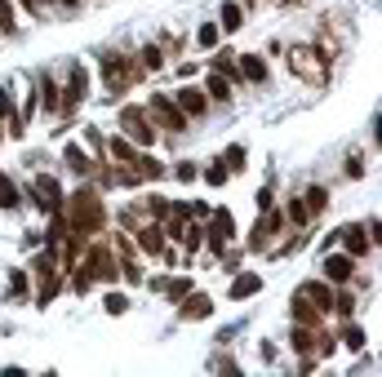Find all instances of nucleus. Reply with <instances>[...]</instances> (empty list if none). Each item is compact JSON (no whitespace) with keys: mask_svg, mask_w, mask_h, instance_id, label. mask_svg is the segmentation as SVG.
Returning <instances> with one entry per match:
<instances>
[{"mask_svg":"<svg viewBox=\"0 0 382 377\" xmlns=\"http://www.w3.org/2000/svg\"><path fill=\"white\" fill-rule=\"evenodd\" d=\"M174 102H178V111H183V116H205V107H209V98L200 89H191V84H183V89L174 93Z\"/></svg>","mask_w":382,"mask_h":377,"instance_id":"9b49d317","label":"nucleus"},{"mask_svg":"<svg viewBox=\"0 0 382 377\" xmlns=\"http://www.w3.org/2000/svg\"><path fill=\"white\" fill-rule=\"evenodd\" d=\"M342 342H347L351 351H360L365 346V328L360 324H347V328H342Z\"/></svg>","mask_w":382,"mask_h":377,"instance_id":"c756f323","label":"nucleus"},{"mask_svg":"<svg viewBox=\"0 0 382 377\" xmlns=\"http://www.w3.org/2000/svg\"><path fill=\"white\" fill-rule=\"evenodd\" d=\"M85 89H89V71H85V67H71V80H67V89H63L67 98L58 102V111H71V107L85 98Z\"/></svg>","mask_w":382,"mask_h":377,"instance_id":"1a4fd4ad","label":"nucleus"},{"mask_svg":"<svg viewBox=\"0 0 382 377\" xmlns=\"http://www.w3.org/2000/svg\"><path fill=\"white\" fill-rule=\"evenodd\" d=\"M174 174H178V178H183V182H196V174H200V169H196V164H191V160H178V169H174Z\"/></svg>","mask_w":382,"mask_h":377,"instance_id":"f704fd0d","label":"nucleus"},{"mask_svg":"<svg viewBox=\"0 0 382 377\" xmlns=\"http://www.w3.org/2000/svg\"><path fill=\"white\" fill-rule=\"evenodd\" d=\"M138 249L142 253H165V226L156 222V217L138 226Z\"/></svg>","mask_w":382,"mask_h":377,"instance_id":"ddd939ff","label":"nucleus"},{"mask_svg":"<svg viewBox=\"0 0 382 377\" xmlns=\"http://www.w3.org/2000/svg\"><path fill=\"white\" fill-rule=\"evenodd\" d=\"M262 288V275L258 271H245V275H236L231 279V302H245V298H254Z\"/></svg>","mask_w":382,"mask_h":377,"instance_id":"f3484780","label":"nucleus"},{"mask_svg":"<svg viewBox=\"0 0 382 377\" xmlns=\"http://www.w3.org/2000/svg\"><path fill=\"white\" fill-rule=\"evenodd\" d=\"M347 174H351V178L365 174V160H360V155H351V160H347Z\"/></svg>","mask_w":382,"mask_h":377,"instance_id":"e433bc0d","label":"nucleus"},{"mask_svg":"<svg viewBox=\"0 0 382 377\" xmlns=\"http://www.w3.org/2000/svg\"><path fill=\"white\" fill-rule=\"evenodd\" d=\"M147 116L156 120L160 129H169V133H183V129H187V116L178 111V102L169 98V93H156V98L147 102Z\"/></svg>","mask_w":382,"mask_h":377,"instance_id":"20e7f679","label":"nucleus"},{"mask_svg":"<svg viewBox=\"0 0 382 377\" xmlns=\"http://www.w3.org/2000/svg\"><path fill=\"white\" fill-rule=\"evenodd\" d=\"M160 63H165L160 49H156V45H147V49H142V67H156V71H160Z\"/></svg>","mask_w":382,"mask_h":377,"instance_id":"473e14b6","label":"nucleus"},{"mask_svg":"<svg viewBox=\"0 0 382 377\" xmlns=\"http://www.w3.org/2000/svg\"><path fill=\"white\" fill-rule=\"evenodd\" d=\"M0 209H18V182L0 169Z\"/></svg>","mask_w":382,"mask_h":377,"instance_id":"b1692460","label":"nucleus"},{"mask_svg":"<svg viewBox=\"0 0 382 377\" xmlns=\"http://www.w3.org/2000/svg\"><path fill=\"white\" fill-rule=\"evenodd\" d=\"M151 288L156 293H165L169 302H183L191 293V275H174V279H151Z\"/></svg>","mask_w":382,"mask_h":377,"instance_id":"4468645a","label":"nucleus"},{"mask_svg":"<svg viewBox=\"0 0 382 377\" xmlns=\"http://www.w3.org/2000/svg\"><path fill=\"white\" fill-rule=\"evenodd\" d=\"M320 271H325V279H329V284H347V279H351V271H356V262H351V258H342V253H329Z\"/></svg>","mask_w":382,"mask_h":377,"instance_id":"f8f14e48","label":"nucleus"},{"mask_svg":"<svg viewBox=\"0 0 382 377\" xmlns=\"http://www.w3.org/2000/svg\"><path fill=\"white\" fill-rule=\"evenodd\" d=\"M138 80V67H129L125 63V58H107V89H112V93H121V89H129V84H134Z\"/></svg>","mask_w":382,"mask_h":377,"instance_id":"423d86ee","label":"nucleus"},{"mask_svg":"<svg viewBox=\"0 0 382 377\" xmlns=\"http://www.w3.org/2000/svg\"><path fill=\"white\" fill-rule=\"evenodd\" d=\"M209 98L213 102H227V98H231V80H227V76H218V71H213V76H209Z\"/></svg>","mask_w":382,"mask_h":377,"instance_id":"393cba45","label":"nucleus"},{"mask_svg":"<svg viewBox=\"0 0 382 377\" xmlns=\"http://www.w3.org/2000/svg\"><path fill=\"white\" fill-rule=\"evenodd\" d=\"M0 31H14V9H9V0H0Z\"/></svg>","mask_w":382,"mask_h":377,"instance_id":"72a5a7b5","label":"nucleus"},{"mask_svg":"<svg viewBox=\"0 0 382 377\" xmlns=\"http://www.w3.org/2000/svg\"><path fill=\"white\" fill-rule=\"evenodd\" d=\"M298 293L312 302V307H320V311H333V284H329V279H307Z\"/></svg>","mask_w":382,"mask_h":377,"instance_id":"9d476101","label":"nucleus"},{"mask_svg":"<svg viewBox=\"0 0 382 377\" xmlns=\"http://www.w3.org/2000/svg\"><path fill=\"white\" fill-rule=\"evenodd\" d=\"M262 213H267V217H258L254 240H249V249H254V253H262V249H267V245H271V236H276V231H280V222H284V217H280V213H271V209H262Z\"/></svg>","mask_w":382,"mask_h":377,"instance_id":"6e6552de","label":"nucleus"},{"mask_svg":"<svg viewBox=\"0 0 382 377\" xmlns=\"http://www.w3.org/2000/svg\"><path fill=\"white\" fill-rule=\"evenodd\" d=\"M58 213H63L67 231H76V236H93V231H102V222H107V209H102L98 191H89V187H80L76 196H67L58 204Z\"/></svg>","mask_w":382,"mask_h":377,"instance_id":"f257e3e1","label":"nucleus"},{"mask_svg":"<svg viewBox=\"0 0 382 377\" xmlns=\"http://www.w3.org/2000/svg\"><path fill=\"white\" fill-rule=\"evenodd\" d=\"M218 160L227 164V174H240V169H245V147H227Z\"/></svg>","mask_w":382,"mask_h":377,"instance_id":"bb28decb","label":"nucleus"},{"mask_svg":"<svg viewBox=\"0 0 382 377\" xmlns=\"http://www.w3.org/2000/svg\"><path fill=\"white\" fill-rule=\"evenodd\" d=\"M40 93H45V116H54V111H58V84H54L49 76H45V89H40Z\"/></svg>","mask_w":382,"mask_h":377,"instance_id":"7c9ffc66","label":"nucleus"},{"mask_svg":"<svg viewBox=\"0 0 382 377\" xmlns=\"http://www.w3.org/2000/svg\"><path fill=\"white\" fill-rule=\"evenodd\" d=\"M85 271H93L98 279H116V275H121V266H116V258H112L107 249H93V258H89Z\"/></svg>","mask_w":382,"mask_h":377,"instance_id":"dca6fc26","label":"nucleus"},{"mask_svg":"<svg viewBox=\"0 0 382 377\" xmlns=\"http://www.w3.org/2000/svg\"><path fill=\"white\" fill-rule=\"evenodd\" d=\"M245 27V9L236 5V0H227L222 5V22H218V31H240Z\"/></svg>","mask_w":382,"mask_h":377,"instance_id":"5701e85b","label":"nucleus"},{"mask_svg":"<svg viewBox=\"0 0 382 377\" xmlns=\"http://www.w3.org/2000/svg\"><path fill=\"white\" fill-rule=\"evenodd\" d=\"M320 315H325V311H320V307H312V302H307L303 293H293V320H298V324L316 328V324H320Z\"/></svg>","mask_w":382,"mask_h":377,"instance_id":"412c9836","label":"nucleus"},{"mask_svg":"<svg viewBox=\"0 0 382 377\" xmlns=\"http://www.w3.org/2000/svg\"><path fill=\"white\" fill-rule=\"evenodd\" d=\"M205 178L213 182V187H222V182H227V164L218 160V164H213V169H209V174H205Z\"/></svg>","mask_w":382,"mask_h":377,"instance_id":"c9c22d12","label":"nucleus"},{"mask_svg":"<svg viewBox=\"0 0 382 377\" xmlns=\"http://www.w3.org/2000/svg\"><path fill=\"white\" fill-rule=\"evenodd\" d=\"M209 217H213L209 231H205V236H209V249H213V253H227V245H231V236H236V217L227 213V209L209 213Z\"/></svg>","mask_w":382,"mask_h":377,"instance_id":"39448f33","label":"nucleus"},{"mask_svg":"<svg viewBox=\"0 0 382 377\" xmlns=\"http://www.w3.org/2000/svg\"><path fill=\"white\" fill-rule=\"evenodd\" d=\"M63 160L71 164V169H76V174H93V155L85 151V147H76V142H67V147H63Z\"/></svg>","mask_w":382,"mask_h":377,"instance_id":"6ab92c4d","label":"nucleus"},{"mask_svg":"<svg viewBox=\"0 0 382 377\" xmlns=\"http://www.w3.org/2000/svg\"><path fill=\"white\" fill-rule=\"evenodd\" d=\"M338 240L347 245V253H351V258H360V253H369V245H374V240L365 236V226H342V231H338Z\"/></svg>","mask_w":382,"mask_h":377,"instance_id":"2eb2a0df","label":"nucleus"},{"mask_svg":"<svg viewBox=\"0 0 382 377\" xmlns=\"http://www.w3.org/2000/svg\"><path fill=\"white\" fill-rule=\"evenodd\" d=\"M213 315V302L205 293H187L183 298V320H209Z\"/></svg>","mask_w":382,"mask_h":377,"instance_id":"a211bd4d","label":"nucleus"},{"mask_svg":"<svg viewBox=\"0 0 382 377\" xmlns=\"http://www.w3.org/2000/svg\"><path fill=\"white\" fill-rule=\"evenodd\" d=\"M9 293H27V271H14V275H9Z\"/></svg>","mask_w":382,"mask_h":377,"instance_id":"2f4dec72","label":"nucleus"},{"mask_svg":"<svg viewBox=\"0 0 382 377\" xmlns=\"http://www.w3.org/2000/svg\"><path fill=\"white\" fill-rule=\"evenodd\" d=\"M325 204H329V191H325V187H312V191L303 196V209H307V217H312V213H320Z\"/></svg>","mask_w":382,"mask_h":377,"instance_id":"a878e982","label":"nucleus"},{"mask_svg":"<svg viewBox=\"0 0 382 377\" xmlns=\"http://www.w3.org/2000/svg\"><path fill=\"white\" fill-rule=\"evenodd\" d=\"M196 40H200V49H213V45H218V22H205V27L196 31Z\"/></svg>","mask_w":382,"mask_h":377,"instance_id":"c85d7f7f","label":"nucleus"},{"mask_svg":"<svg viewBox=\"0 0 382 377\" xmlns=\"http://www.w3.org/2000/svg\"><path fill=\"white\" fill-rule=\"evenodd\" d=\"M236 71H240L245 80H254V84H258V80H267V63H262L258 54H240V63H236Z\"/></svg>","mask_w":382,"mask_h":377,"instance_id":"4be33fe9","label":"nucleus"},{"mask_svg":"<svg viewBox=\"0 0 382 377\" xmlns=\"http://www.w3.org/2000/svg\"><path fill=\"white\" fill-rule=\"evenodd\" d=\"M107 151H112V160H116V164H134V160H138V147L125 138V133H116V138L107 142Z\"/></svg>","mask_w":382,"mask_h":377,"instance_id":"aec40b11","label":"nucleus"},{"mask_svg":"<svg viewBox=\"0 0 382 377\" xmlns=\"http://www.w3.org/2000/svg\"><path fill=\"white\" fill-rule=\"evenodd\" d=\"M102 311H107V315H125V311H129V298H125V293H107Z\"/></svg>","mask_w":382,"mask_h":377,"instance_id":"cd10ccee","label":"nucleus"},{"mask_svg":"<svg viewBox=\"0 0 382 377\" xmlns=\"http://www.w3.org/2000/svg\"><path fill=\"white\" fill-rule=\"evenodd\" d=\"M289 71L293 76H303L307 84H329V58L316 49V45H293L289 49Z\"/></svg>","mask_w":382,"mask_h":377,"instance_id":"f03ea898","label":"nucleus"},{"mask_svg":"<svg viewBox=\"0 0 382 377\" xmlns=\"http://www.w3.org/2000/svg\"><path fill=\"white\" fill-rule=\"evenodd\" d=\"M22 5H27V9H31V14H40V9H45V5H40V0H22Z\"/></svg>","mask_w":382,"mask_h":377,"instance_id":"4c0bfd02","label":"nucleus"},{"mask_svg":"<svg viewBox=\"0 0 382 377\" xmlns=\"http://www.w3.org/2000/svg\"><path fill=\"white\" fill-rule=\"evenodd\" d=\"M31 196H36V204H40L45 213H58V204H63V187H58L54 178H45V174H40V178L31 182Z\"/></svg>","mask_w":382,"mask_h":377,"instance_id":"0eeeda50","label":"nucleus"},{"mask_svg":"<svg viewBox=\"0 0 382 377\" xmlns=\"http://www.w3.org/2000/svg\"><path fill=\"white\" fill-rule=\"evenodd\" d=\"M63 5H76V0H63Z\"/></svg>","mask_w":382,"mask_h":377,"instance_id":"58836bf2","label":"nucleus"},{"mask_svg":"<svg viewBox=\"0 0 382 377\" xmlns=\"http://www.w3.org/2000/svg\"><path fill=\"white\" fill-rule=\"evenodd\" d=\"M121 129L134 147H151L156 142V120L147 116V107H125L121 111Z\"/></svg>","mask_w":382,"mask_h":377,"instance_id":"7ed1b4c3","label":"nucleus"}]
</instances>
